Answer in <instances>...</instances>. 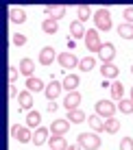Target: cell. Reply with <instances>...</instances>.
<instances>
[{"instance_id": "11", "label": "cell", "mask_w": 133, "mask_h": 150, "mask_svg": "<svg viewBox=\"0 0 133 150\" xmlns=\"http://www.w3.org/2000/svg\"><path fill=\"white\" fill-rule=\"evenodd\" d=\"M55 59H57V52H55L53 46H44V48L39 50V63L42 65H50Z\"/></svg>"}, {"instance_id": "20", "label": "cell", "mask_w": 133, "mask_h": 150, "mask_svg": "<svg viewBox=\"0 0 133 150\" xmlns=\"http://www.w3.org/2000/svg\"><path fill=\"white\" fill-rule=\"evenodd\" d=\"M26 126H28V128H39V126H42V113L28 111V115H26Z\"/></svg>"}, {"instance_id": "16", "label": "cell", "mask_w": 133, "mask_h": 150, "mask_svg": "<svg viewBox=\"0 0 133 150\" xmlns=\"http://www.w3.org/2000/svg\"><path fill=\"white\" fill-rule=\"evenodd\" d=\"M79 83H81V81H79V76H76V74H68L63 81H61V85H63V89H65V91H76Z\"/></svg>"}, {"instance_id": "27", "label": "cell", "mask_w": 133, "mask_h": 150, "mask_svg": "<svg viewBox=\"0 0 133 150\" xmlns=\"http://www.w3.org/2000/svg\"><path fill=\"white\" fill-rule=\"evenodd\" d=\"M118 35L122 39H133V24H129V22L120 24L118 26Z\"/></svg>"}, {"instance_id": "2", "label": "cell", "mask_w": 133, "mask_h": 150, "mask_svg": "<svg viewBox=\"0 0 133 150\" xmlns=\"http://www.w3.org/2000/svg\"><path fill=\"white\" fill-rule=\"evenodd\" d=\"M94 24H96V30H111V13L107 9H98L94 15Z\"/></svg>"}, {"instance_id": "3", "label": "cell", "mask_w": 133, "mask_h": 150, "mask_svg": "<svg viewBox=\"0 0 133 150\" xmlns=\"http://www.w3.org/2000/svg\"><path fill=\"white\" fill-rule=\"evenodd\" d=\"M94 111H96V115L109 120V117H114L116 107H114V102H111V100H98V102L94 105Z\"/></svg>"}, {"instance_id": "22", "label": "cell", "mask_w": 133, "mask_h": 150, "mask_svg": "<svg viewBox=\"0 0 133 150\" xmlns=\"http://www.w3.org/2000/svg\"><path fill=\"white\" fill-rule=\"evenodd\" d=\"M26 89L35 94V91H42V89H46V87H44V81H42V79L31 76V79H26Z\"/></svg>"}, {"instance_id": "21", "label": "cell", "mask_w": 133, "mask_h": 150, "mask_svg": "<svg viewBox=\"0 0 133 150\" xmlns=\"http://www.w3.org/2000/svg\"><path fill=\"white\" fill-rule=\"evenodd\" d=\"M90 126H92V131L94 133H100V131H105V117H100V115H90Z\"/></svg>"}, {"instance_id": "17", "label": "cell", "mask_w": 133, "mask_h": 150, "mask_svg": "<svg viewBox=\"0 0 133 150\" xmlns=\"http://www.w3.org/2000/svg\"><path fill=\"white\" fill-rule=\"evenodd\" d=\"M85 33H87V30L83 28V24H81L79 20H74V22L70 24V35H72V39H81V37L85 39Z\"/></svg>"}, {"instance_id": "35", "label": "cell", "mask_w": 133, "mask_h": 150, "mask_svg": "<svg viewBox=\"0 0 133 150\" xmlns=\"http://www.w3.org/2000/svg\"><path fill=\"white\" fill-rule=\"evenodd\" d=\"M122 15H124V20L129 24H133V7H124V11H122Z\"/></svg>"}, {"instance_id": "18", "label": "cell", "mask_w": 133, "mask_h": 150, "mask_svg": "<svg viewBox=\"0 0 133 150\" xmlns=\"http://www.w3.org/2000/svg\"><path fill=\"white\" fill-rule=\"evenodd\" d=\"M33 72H35V63L28 59V57L20 61V74H24L26 79H31V76H33Z\"/></svg>"}, {"instance_id": "15", "label": "cell", "mask_w": 133, "mask_h": 150, "mask_svg": "<svg viewBox=\"0 0 133 150\" xmlns=\"http://www.w3.org/2000/svg\"><path fill=\"white\" fill-rule=\"evenodd\" d=\"M48 144H50V150H68V142L63 135H53L48 139Z\"/></svg>"}, {"instance_id": "32", "label": "cell", "mask_w": 133, "mask_h": 150, "mask_svg": "<svg viewBox=\"0 0 133 150\" xmlns=\"http://www.w3.org/2000/svg\"><path fill=\"white\" fill-rule=\"evenodd\" d=\"M18 74H20V68H9V72H7V79H9V85H13L15 81H18Z\"/></svg>"}, {"instance_id": "9", "label": "cell", "mask_w": 133, "mask_h": 150, "mask_svg": "<svg viewBox=\"0 0 133 150\" xmlns=\"http://www.w3.org/2000/svg\"><path fill=\"white\" fill-rule=\"evenodd\" d=\"M44 13L48 15L50 20L59 22V20L65 15V7H63V4H50V7H44Z\"/></svg>"}, {"instance_id": "26", "label": "cell", "mask_w": 133, "mask_h": 150, "mask_svg": "<svg viewBox=\"0 0 133 150\" xmlns=\"http://www.w3.org/2000/svg\"><path fill=\"white\" fill-rule=\"evenodd\" d=\"M122 96H124V87H122V83L120 81H114V83H111V98L120 102Z\"/></svg>"}, {"instance_id": "10", "label": "cell", "mask_w": 133, "mask_h": 150, "mask_svg": "<svg viewBox=\"0 0 133 150\" xmlns=\"http://www.w3.org/2000/svg\"><path fill=\"white\" fill-rule=\"evenodd\" d=\"M50 137H53V135H50V128L39 126V128H35V133H33V144H35V146H44Z\"/></svg>"}, {"instance_id": "7", "label": "cell", "mask_w": 133, "mask_h": 150, "mask_svg": "<svg viewBox=\"0 0 133 150\" xmlns=\"http://www.w3.org/2000/svg\"><path fill=\"white\" fill-rule=\"evenodd\" d=\"M57 61H59L61 68H68V70H72V68H76V65L81 63L72 52H61V54H57Z\"/></svg>"}, {"instance_id": "12", "label": "cell", "mask_w": 133, "mask_h": 150, "mask_svg": "<svg viewBox=\"0 0 133 150\" xmlns=\"http://www.w3.org/2000/svg\"><path fill=\"white\" fill-rule=\"evenodd\" d=\"M68 131H70V122L68 120H55L50 124V133H53V135H65Z\"/></svg>"}, {"instance_id": "28", "label": "cell", "mask_w": 133, "mask_h": 150, "mask_svg": "<svg viewBox=\"0 0 133 150\" xmlns=\"http://www.w3.org/2000/svg\"><path fill=\"white\" fill-rule=\"evenodd\" d=\"M118 131H120V122L116 120V117H109V120H105V133H109V135H116Z\"/></svg>"}, {"instance_id": "34", "label": "cell", "mask_w": 133, "mask_h": 150, "mask_svg": "<svg viewBox=\"0 0 133 150\" xmlns=\"http://www.w3.org/2000/svg\"><path fill=\"white\" fill-rule=\"evenodd\" d=\"M120 150H133V139L131 137H124L120 142Z\"/></svg>"}, {"instance_id": "40", "label": "cell", "mask_w": 133, "mask_h": 150, "mask_svg": "<svg viewBox=\"0 0 133 150\" xmlns=\"http://www.w3.org/2000/svg\"><path fill=\"white\" fill-rule=\"evenodd\" d=\"M131 100H133V87H131Z\"/></svg>"}, {"instance_id": "14", "label": "cell", "mask_w": 133, "mask_h": 150, "mask_svg": "<svg viewBox=\"0 0 133 150\" xmlns=\"http://www.w3.org/2000/svg\"><path fill=\"white\" fill-rule=\"evenodd\" d=\"M18 100H20V109H28V111L33 109V91H28V89L20 91Z\"/></svg>"}, {"instance_id": "38", "label": "cell", "mask_w": 133, "mask_h": 150, "mask_svg": "<svg viewBox=\"0 0 133 150\" xmlns=\"http://www.w3.org/2000/svg\"><path fill=\"white\" fill-rule=\"evenodd\" d=\"M20 128H22L20 124H13V126H11V137H15V135H18V131H20Z\"/></svg>"}, {"instance_id": "4", "label": "cell", "mask_w": 133, "mask_h": 150, "mask_svg": "<svg viewBox=\"0 0 133 150\" xmlns=\"http://www.w3.org/2000/svg\"><path fill=\"white\" fill-rule=\"evenodd\" d=\"M85 46H87L90 52H98V50H100L103 41H100L98 30H96V28H87V33H85Z\"/></svg>"}, {"instance_id": "36", "label": "cell", "mask_w": 133, "mask_h": 150, "mask_svg": "<svg viewBox=\"0 0 133 150\" xmlns=\"http://www.w3.org/2000/svg\"><path fill=\"white\" fill-rule=\"evenodd\" d=\"M15 96H20V91L15 89V85H9V98H15Z\"/></svg>"}, {"instance_id": "41", "label": "cell", "mask_w": 133, "mask_h": 150, "mask_svg": "<svg viewBox=\"0 0 133 150\" xmlns=\"http://www.w3.org/2000/svg\"><path fill=\"white\" fill-rule=\"evenodd\" d=\"M131 74H133V65H131Z\"/></svg>"}, {"instance_id": "24", "label": "cell", "mask_w": 133, "mask_h": 150, "mask_svg": "<svg viewBox=\"0 0 133 150\" xmlns=\"http://www.w3.org/2000/svg\"><path fill=\"white\" fill-rule=\"evenodd\" d=\"M15 139H18L20 144H28V142H33V133H31L28 126H22L18 131V135H15Z\"/></svg>"}, {"instance_id": "6", "label": "cell", "mask_w": 133, "mask_h": 150, "mask_svg": "<svg viewBox=\"0 0 133 150\" xmlns=\"http://www.w3.org/2000/svg\"><path fill=\"white\" fill-rule=\"evenodd\" d=\"M61 105H63V109H68V111L79 109V105H81V94H79V91H68Z\"/></svg>"}, {"instance_id": "5", "label": "cell", "mask_w": 133, "mask_h": 150, "mask_svg": "<svg viewBox=\"0 0 133 150\" xmlns=\"http://www.w3.org/2000/svg\"><path fill=\"white\" fill-rule=\"evenodd\" d=\"M98 57H100V61H103V63H111V61H114V57H116V46L111 44V41L103 44V46H100V50H98Z\"/></svg>"}, {"instance_id": "33", "label": "cell", "mask_w": 133, "mask_h": 150, "mask_svg": "<svg viewBox=\"0 0 133 150\" xmlns=\"http://www.w3.org/2000/svg\"><path fill=\"white\" fill-rule=\"evenodd\" d=\"M24 44H26V35L15 33V35H13V46H24Z\"/></svg>"}, {"instance_id": "37", "label": "cell", "mask_w": 133, "mask_h": 150, "mask_svg": "<svg viewBox=\"0 0 133 150\" xmlns=\"http://www.w3.org/2000/svg\"><path fill=\"white\" fill-rule=\"evenodd\" d=\"M46 111H48V113H55V111H57V105H55V102H48V107H46Z\"/></svg>"}, {"instance_id": "1", "label": "cell", "mask_w": 133, "mask_h": 150, "mask_svg": "<svg viewBox=\"0 0 133 150\" xmlns=\"http://www.w3.org/2000/svg\"><path fill=\"white\" fill-rule=\"evenodd\" d=\"M76 144L83 150H98L100 148V137L96 135V133H81Z\"/></svg>"}, {"instance_id": "31", "label": "cell", "mask_w": 133, "mask_h": 150, "mask_svg": "<svg viewBox=\"0 0 133 150\" xmlns=\"http://www.w3.org/2000/svg\"><path fill=\"white\" fill-rule=\"evenodd\" d=\"M118 109L122 113H131V115H133V100H131V98H122V100L118 102Z\"/></svg>"}, {"instance_id": "39", "label": "cell", "mask_w": 133, "mask_h": 150, "mask_svg": "<svg viewBox=\"0 0 133 150\" xmlns=\"http://www.w3.org/2000/svg\"><path fill=\"white\" fill-rule=\"evenodd\" d=\"M68 150H81V148H79V144H76V146H68Z\"/></svg>"}, {"instance_id": "8", "label": "cell", "mask_w": 133, "mask_h": 150, "mask_svg": "<svg viewBox=\"0 0 133 150\" xmlns=\"http://www.w3.org/2000/svg\"><path fill=\"white\" fill-rule=\"evenodd\" d=\"M61 89H63V85H61L59 81H50L48 85H46L44 94H46V98H48L50 102H55V98H59V94H61Z\"/></svg>"}, {"instance_id": "25", "label": "cell", "mask_w": 133, "mask_h": 150, "mask_svg": "<svg viewBox=\"0 0 133 150\" xmlns=\"http://www.w3.org/2000/svg\"><path fill=\"white\" fill-rule=\"evenodd\" d=\"M90 15H92V9L87 4H79V7H76V20H79L81 24H83L85 20H90Z\"/></svg>"}, {"instance_id": "23", "label": "cell", "mask_w": 133, "mask_h": 150, "mask_svg": "<svg viewBox=\"0 0 133 150\" xmlns=\"http://www.w3.org/2000/svg\"><path fill=\"white\" fill-rule=\"evenodd\" d=\"M70 124H81V122H85V113L81 111V109H72V111H68V117H65Z\"/></svg>"}, {"instance_id": "29", "label": "cell", "mask_w": 133, "mask_h": 150, "mask_svg": "<svg viewBox=\"0 0 133 150\" xmlns=\"http://www.w3.org/2000/svg\"><path fill=\"white\" fill-rule=\"evenodd\" d=\"M42 30H44L46 35H55V33H57V22L50 20V18H46L44 22H42Z\"/></svg>"}, {"instance_id": "30", "label": "cell", "mask_w": 133, "mask_h": 150, "mask_svg": "<svg viewBox=\"0 0 133 150\" xmlns=\"http://www.w3.org/2000/svg\"><path fill=\"white\" fill-rule=\"evenodd\" d=\"M94 65H96L94 57H83V59H81V63H79V70H81V72H90V70H94Z\"/></svg>"}, {"instance_id": "19", "label": "cell", "mask_w": 133, "mask_h": 150, "mask_svg": "<svg viewBox=\"0 0 133 150\" xmlns=\"http://www.w3.org/2000/svg\"><path fill=\"white\" fill-rule=\"evenodd\" d=\"M118 65H114V63H103L100 65V74L105 76V79H116L118 76Z\"/></svg>"}, {"instance_id": "13", "label": "cell", "mask_w": 133, "mask_h": 150, "mask_svg": "<svg viewBox=\"0 0 133 150\" xmlns=\"http://www.w3.org/2000/svg\"><path fill=\"white\" fill-rule=\"evenodd\" d=\"M9 20H11L13 24H22V22H26V11H24L22 7H13V9H9Z\"/></svg>"}]
</instances>
